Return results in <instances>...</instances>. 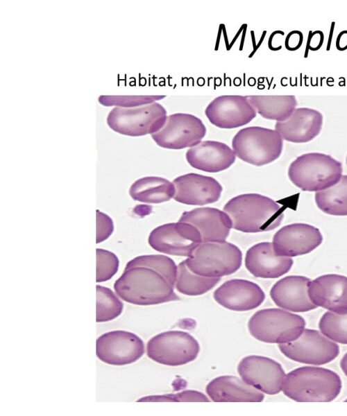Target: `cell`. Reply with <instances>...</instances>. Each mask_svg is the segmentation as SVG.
I'll return each mask as SVG.
<instances>
[{
	"label": "cell",
	"mask_w": 347,
	"mask_h": 416,
	"mask_svg": "<svg viewBox=\"0 0 347 416\" xmlns=\"http://www.w3.org/2000/svg\"><path fill=\"white\" fill-rule=\"evenodd\" d=\"M177 268L175 287L184 295L195 296L204 294L220 280V278L205 277L194 273L187 267L185 260L181 261Z\"/></svg>",
	"instance_id": "cell-29"
},
{
	"label": "cell",
	"mask_w": 347,
	"mask_h": 416,
	"mask_svg": "<svg viewBox=\"0 0 347 416\" xmlns=\"http://www.w3.org/2000/svg\"><path fill=\"white\" fill-rule=\"evenodd\" d=\"M346 164H347V157H346Z\"/></svg>",
	"instance_id": "cell-42"
},
{
	"label": "cell",
	"mask_w": 347,
	"mask_h": 416,
	"mask_svg": "<svg viewBox=\"0 0 347 416\" xmlns=\"http://www.w3.org/2000/svg\"><path fill=\"white\" fill-rule=\"evenodd\" d=\"M310 279L304 276L291 275L278 281L271 288L270 295L274 303L287 311L306 312L317 306L308 295Z\"/></svg>",
	"instance_id": "cell-22"
},
{
	"label": "cell",
	"mask_w": 347,
	"mask_h": 416,
	"mask_svg": "<svg viewBox=\"0 0 347 416\" xmlns=\"http://www.w3.org/2000/svg\"><path fill=\"white\" fill-rule=\"evenodd\" d=\"M340 367L347 376V353L341 358L340 361Z\"/></svg>",
	"instance_id": "cell-40"
},
{
	"label": "cell",
	"mask_w": 347,
	"mask_h": 416,
	"mask_svg": "<svg viewBox=\"0 0 347 416\" xmlns=\"http://www.w3.org/2000/svg\"><path fill=\"white\" fill-rule=\"evenodd\" d=\"M323 40L324 35L322 31H310L307 38V48L311 51H317L323 45Z\"/></svg>",
	"instance_id": "cell-38"
},
{
	"label": "cell",
	"mask_w": 347,
	"mask_h": 416,
	"mask_svg": "<svg viewBox=\"0 0 347 416\" xmlns=\"http://www.w3.org/2000/svg\"><path fill=\"white\" fill-rule=\"evenodd\" d=\"M323 114L309 107L296 108L284 121H276L275 129L282 138L293 143H306L314 139L321 132Z\"/></svg>",
	"instance_id": "cell-21"
},
{
	"label": "cell",
	"mask_w": 347,
	"mask_h": 416,
	"mask_svg": "<svg viewBox=\"0 0 347 416\" xmlns=\"http://www.w3.org/2000/svg\"><path fill=\"white\" fill-rule=\"evenodd\" d=\"M174 199L189 205H203L217 202L221 196L222 187L212 177L197 173H187L174 180Z\"/></svg>",
	"instance_id": "cell-17"
},
{
	"label": "cell",
	"mask_w": 347,
	"mask_h": 416,
	"mask_svg": "<svg viewBox=\"0 0 347 416\" xmlns=\"http://www.w3.org/2000/svg\"><path fill=\"white\" fill-rule=\"evenodd\" d=\"M133 262L151 267L161 273L174 288L178 268L169 257L161 254L142 255L131 259Z\"/></svg>",
	"instance_id": "cell-32"
},
{
	"label": "cell",
	"mask_w": 347,
	"mask_h": 416,
	"mask_svg": "<svg viewBox=\"0 0 347 416\" xmlns=\"http://www.w3.org/2000/svg\"><path fill=\"white\" fill-rule=\"evenodd\" d=\"M319 229L305 223L282 227L273 236V248L278 256L293 257L310 253L321 245Z\"/></svg>",
	"instance_id": "cell-16"
},
{
	"label": "cell",
	"mask_w": 347,
	"mask_h": 416,
	"mask_svg": "<svg viewBox=\"0 0 347 416\" xmlns=\"http://www.w3.org/2000/svg\"><path fill=\"white\" fill-rule=\"evenodd\" d=\"M308 295L316 306L335 313H347V277L328 274L310 281Z\"/></svg>",
	"instance_id": "cell-19"
},
{
	"label": "cell",
	"mask_w": 347,
	"mask_h": 416,
	"mask_svg": "<svg viewBox=\"0 0 347 416\" xmlns=\"http://www.w3.org/2000/svg\"><path fill=\"white\" fill-rule=\"evenodd\" d=\"M253 107L263 118L276 121L287 119L297 105L294 95L246 96Z\"/></svg>",
	"instance_id": "cell-27"
},
{
	"label": "cell",
	"mask_w": 347,
	"mask_h": 416,
	"mask_svg": "<svg viewBox=\"0 0 347 416\" xmlns=\"http://www.w3.org/2000/svg\"><path fill=\"white\" fill-rule=\"evenodd\" d=\"M137 402H180L203 401L209 402V399L203 393L196 390H185L176 394L152 395L139 398Z\"/></svg>",
	"instance_id": "cell-35"
},
{
	"label": "cell",
	"mask_w": 347,
	"mask_h": 416,
	"mask_svg": "<svg viewBox=\"0 0 347 416\" xmlns=\"http://www.w3.org/2000/svg\"><path fill=\"white\" fill-rule=\"evenodd\" d=\"M185 261L195 274L221 278L240 268L242 253L237 246L226 241L205 242L201 243Z\"/></svg>",
	"instance_id": "cell-6"
},
{
	"label": "cell",
	"mask_w": 347,
	"mask_h": 416,
	"mask_svg": "<svg viewBox=\"0 0 347 416\" xmlns=\"http://www.w3.org/2000/svg\"><path fill=\"white\" fill-rule=\"evenodd\" d=\"M305 327L303 317L280 309L260 310L251 316L248 323L249 332L255 339L278 344L296 340Z\"/></svg>",
	"instance_id": "cell-5"
},
{
	"label": "cell",
	"mask_w": 347,
	"mask_h": 416,
	"mask_svg": "<svg viewBox=\"0 0 347 416\" xmlns=\"http://www.w3.org/2000/svg\"><path fill=\"white\" fill-rule=\"evenodd\" d=\"M114 289L121 300L136 305H154L180 300L161 273L132 260L115 281Z\"/></svg>",
	"instance_id": "cell-1"
},
{
	"label": "cell",
	"mask_w": 347,
	"mask_h": 416,
	"mask_svg": "<svg viewBox=\"0 0 347 416\" xmlns=\"http://www.w3.org/2000/svg\"><path fill=\"white\" fill-rule=\"evenodd\" d=\"M200 351L198 341L183 331H167L151 338L146 353L151 360L166 365L178 366L195 360Z\"/></svg>",
	"instance_id": "cell-9"
},
{
	"label": "cell",
	"mask_w": 347,
	"mask_h": 416,
	"mask_svg": "<svg viewBox=\"0 0 347 416\" xmlns=\"http://www.w3.org/2000/svg\"><path fill=\"white\" fill-rule=\"evenodd\" d=\"M318 207L334 216H347V175H342L334 186L315 194Z\"/></svg>",
	"instance_id": "cell-28"
},
{
	"label": "cell",
	"mask_w": 347,
	"mask_h": 416,
	"mask_svg": "<svg viewBox=\"0 0 347 416\" xmlns=\"http://www.w3.org/2000/svg\"><path fill=\"white\" fill-rule=\"evenodd\" d=\"M96 290V322L112 320L122 312L124 304L109 288L97 285Z\"/></svg>",
	"instance_id": "cell-30"
},
{
	"label": "cell",
	"mask_w": 347,
	"mask_h": 416,
	"mask_svg": "<svg viewBox=\"0 0 347 416\" xmlns=\"http://www.w3.org/2000/svg\"><path fill=\"white\" fill-rule=\"evenodd\" d=\"M186 159L196 169L217 173L229 168L235 161V154L224 143L203 141L187 150Z\"/></svg>",
	"instance_id": "cell-24"
},
{
	"label": "cell",
	"mask_w": 347,
	"mask_h": 416,
	"mask_svg": "<svg viewBox=\"0 0 347 416\" xmlns=\"http://www.w3.org/2000/svg\"><path fill=\"white\" fill-rule=\"evenodd\" d=\"M336 47L339 51L347 49V31L339 33L336 40Z\"/></svg>",
	"instance_id": "cell-39"
},
{
	"label": "cell",
	"mask_w": 347,
	"mask_h": 416,
	"mask_svg": "<svg viewBox=\"0 0 347 416\" xmlns=\"http://www.w3.org/2000/svg\"><path fill=\"white\" fill-rule=\"evenodd\" d=\"M280 352L296 362L320 365L333 361L339 353L338 345L317 330L305 329L295 340L278 344Z\"/></svg>",
	"instance_id": "cell-10"
},
{
	"label": "cell",
	"mask_w": 347,
	"mask_h": 416,
	"mask_svg": "<svg viewBox=\"0 0 347 416\" xmlns=\"http://www.w3.org/2000/svg\"><path fill=\"white\" fill-rule=\"evenodd\" d=\"M167 117L165 108L154 102L136 107H115L108 113L107 123L119 134L139 137L160 130Z\"/></svg>",
	"instance_id": "cell-8"
},
{
	"label": "cell",
	"mask_w": 347,
	"mask_h": 416,
	"mask_svg": "<svg viewBox=\"0 0 347 416\" xmlns=\"http://www.w3.org/2000/svg\"><path fill=\"white\" fill-rule=\"evenodd\" d=\"M113 231L111 218L104 213L96 211V243L110 236Z\"/></svg>",
	"instance_id": "cell-36"
},
{
	"label": "cell",
	"mask_w": 347,
	"mask_h": 416,
	"mask_svg": "<svg viewBox=\"0 0 347 416\" xmlns=\"http://www.w3.org/2000/svg\"><path fill=\"white\" fill-rule=\"evenodd\" d=\"M238 373L243 381L258 390L276 395L282 389L285 371L276 361L262 356H248L239 362Z\"/></svg>",
	"instance_id": "cell-14"
},
{
	"label": "cell",
	"mask_w": 347,
	"mask_h": 416,
	"mask_svg": "<svg viewBox=\"0 0 347 416\" xmlns=\"http://www.w3.org/2000/svg\"><path fill=\"white\" fill-rule=\"evenodd\" d=\"M148 241L160 252L188 257L202 243V239L194 225L178 221L157 227L151 232Z\"/></svg>",
	"instance_id": "cell-12"
},
{
	"label": "cell",
	"mask_w": 347,
	"mask_h": 416,
	"mask_svg": "<svg viewBox=\"0 0 347 416\" xmlns=\"http://www.w3.org/2000/svg\"><path fill=\"white\" fill-rule=\"evenodd\" d=\"M178 221L194 225L201 234L202 243L226 241L232 227L228 215L212 207H199L184 211Z\"/></svg>",
	"instance_id": "cell-20"
},
{
	"label": "cell",
	"mask_w": 347,
	"mask_h": 416,
	"mask_svg": "<svg viewBox=\"0 0 347 416\" xmlns=\"http://www.w3.org/2000/svg\"><path fill=\"white\" fill-rule=\"evenodd\" d=\"M164 95H101L99 102L105 106L136 107L150 104L164 98Z\"/></svg>",
	"instance_id": "cell-33"
},
{
	"label": "cell",
	"mask_w": 347,
	"mask_h": 416,
	"mask_svg": "<svg viewBox=\"0 0 347 416\" xmlns=\"http://www.w3.org/2000/svg\"><path fill=\"white\" fill-rule=\"evenodd\" d=\"M205 134L206 128L198 117L187 113H175L167 116L162 128L151 136L162 148L183 149L196 146Z\"/></svg>",
	"instance_id": "cell-11"
},
{
	"label": "cell",
	"mask_w": 347,
	"mask_h": 416,
	"mask_svg": "<svg viewBox=\"0 0 347 416\" xmlns=\"http://www.w3.org/2000/svg\"><path fill=\"white\" fill-rule=\"evenodd\" d=\"M206 392L215 402H261L264 395L244 381L234 376H221L206 386Z\"/></svg>",
	"instance_id": "cell-25"
},
{
	"label": "cell",
	"mask_w": 347,
	"mask_h": 416,
	"mask_svg": "<svg viewBox=\"0 0 347 416\" xmlns=\"http://www.w3.org/2000/svg\"><path fill=\"white\" fill-rule=\"evenodd\" d=\"M119 259L112 252L103 249H96V282L110 279L117 272Z\"/></svg>",
	"instance_id": "cell-34"
},
{
	"label": "cell",
	"mask_w": 347,
	"mask_h": 416,
	"mask_svg": "<svg viewBox=\"0 0 347 416\" xmlns=\"http://www.w3.org/2000/svg\"><path fill=\"white\" fill-rule=\"evenodd\" d=\"M320 331L335 343L347 344V313H325L319 323Z\"/></svg>",
	"instance_id": "cell-31"
},
{
	"label": "cell",
	"mask_w": 347,
	"mask_h": 416,
	"mask_svg": "<svg viewBox=\"0 0 347 416\" xmlns=\"http://www.w3.org/2000/svg\"><path fill=\"white\" fill-rule=\"evenodd\" d=\"M293 260L290 257L278 256L272 243L262 242L250 248L246 254L245 266L255 277L278 278L288 272Z\"/></svg>",
	"instance_id": "cell-23"
},
{
	"label": "cell",
	"mask_w": 347,
	"mask_h": 416,
	"mask_svg": "<svg viewBox=\"0 0 347 416\" xmlns=\"http://www.w3.org/2000/svg\"><path fill=\"white\" fill-rule=\"evenodd\" d=\"M215 301L226 309L245 311L258 307L264 302L265 294L255 283L241 279L228 280L215 290Z\"/></svg>",
	"instance_id": "cell-18"
},
{
	"label": "cell",
	"mask_w": 347,
	"mask_h": 416,
	"mask_svg": "<svg viewBox=\"0 0 347 416\" xmlns=\"http://www.w3.org/2000/svg\"><path fill=\"white\" fill-rule=\"evenodd\" d=\"M303 41V35L300 31H292L289 33L285 38V48L289 51L298 49Z\"/></svg>",
	"instance_id": "cell-37"
},
{
	"label": "cell",
	"mask_w": 347,
	"mask_h": 416,
	"mask_svg": "<svg viewBox=\"0 0 347 416\" xmlns=\"http://www.w3.org/2000/svg\"><path fill=\"white\" fill-rule=\"evenodd\" d=\"M341 174V164L321 153H309L298 157L288 170L293 184L305 191L327 189L339 182Z\"/></svg>",
	"instance_id": "cell-4"
},
{
	"label": "cell",
	"mask_w": 347,
	"mask_h": 416,
	"mask_svg": "<svg viewBox=\"0 0 347 416\" xmlns=\"http://www.w3.org/2000/svg\"><path fill=\"white\" fill-rule=\"evenodd\" d=\"M345 401H346V402H347V399L345 400Z\"/></svg>",
	"instance_id": "cell-41"
},
{
	"label": "cell",
	"mask_w": 347,
	"mask_h": 416,
	"mask_svg": "<svg viewBox=\"0 0 347 416\" xmlns=\"http://www.w3.org/2000/svg\"><path fill=\"white\" fill-rule=\"evenodd\" d=\"M341 381L330 370L301 367L285 375L282 392L297 402H330L339 395Z\"/></svg>",
	"instance_id": "cell-3"
},
{
	"label": "cell",
	"mask_w": 347,
	"mask_h": 416,
	"mask_svg": "<svg viewBox=\"0 0 347 416\" xmlns=\"http://www.w3.org/2000/svg\"><path fill=\"white\" fill-rule=\"evenodd\" d=\"M205 114L214 125L231 129L251 122L257 112L246 96L223 95L216 97L208 105Z\"/></svg>",
	"instance_id": "cell-15"
},
{
	"label": "cell",
	"mask_w": 347,
	"mask_h": 416,
	"mask_svg": "<svg viewBox=\"0 0 347 416\" xmlns=\"http://www.w3.org/2000/svg\"><path fill=\"white\" fill-rule=\"evenodd\" d=\"M144 353L142 340L136 334L115 330L100 336L96 341V354L101 361L113 365L133 363Z\"/></svg>",
	"instance_id": "cell-13"
},
{
	"label": "cell",
	"mask_w": 347,
	"mask_h": 416,
	"mask_svg": "<svg viewBox=\"0 0 347 416\" xmlns=\"http://www.w3.org/2000/svg\"><path fill=\"white\" fill-rule=\"evenodd\" d=\"M223 211L230 217L232 227L243 232L272 230L281 223L284 209L273 200L257 193H245L230 199Z\"/></svg>",
	"instance_id": "cell-2"
},
{
	"label": "cell",
	"mask_w": 347,
	"mask_h": 416,
	"mask_svg": "<svg viewBox=\"0 0 347 416\" xmlns=\"http://www.w3.org/2000/svg\"><path fill=\"white\" fill-rule=\"evenodd\" d=\"M280 133L260 126L246 127L234 136L232 147L240 159L255 166L269 164L281 155L283 141Z\"/></svg>",
	"instance_id": "cell-7"
},
{
	"label": "cell",
	"mask_w": 347,
	"mask_h": 416,
	"mask_svg": "<svg viewBox=\"0 0 347 416\" xmlns=\"http://www.w3.org/2000/svg\"><path fill=\"white\" fill-rule=\"evenodd\" d=\"M129 194L134 200L144 203H161L174 198L175 187L168 180L149 176L137 180L132 184Z\"/></svg>",
	"instance_id": "cell-26"
}]
</instances>
